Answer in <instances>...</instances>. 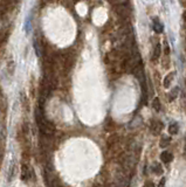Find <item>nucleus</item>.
<instances>
[{
	"mask_svg": "<svg viewBox=\"0 0 186 187\" xmlns=\"http://www.w3.org/2000/svg\"><path fill=\"white\" fill-rule=\"evenodd\" d=\"M48 1H51V0H48Z\"/></svg>",
	"mask_w": 186,
	"mask_h": 187,
	"instance_id": "f3484780",
	"label": "nucleus"
},
{
	"mask_svg": "<svg viewBox=\"0 0 186 187\" xmlns=\"http://www.w3.org/2000/svg\"><path fill=\"white\" fill-rule=\"evenodd\" d=\"M153 29H155V32H156V33H162V32H163V29H164L163 23L158 20V18L153 19Z\"/></svg>",
	"mask_w": 186,
	"mask_h": 187,
	"instance_id": "20e7f679",
	"label": "nucleus"
},
{
	"mask_svg": "<svg viewBox=\"0 0 186 187\" xmlns=\"http://www.w3.org/2000/svg\"><path fill=\"white\" fill-rule=\"evenodd\" d=\"M160 50H162V47H160V45L158 43V45L156 46V48H155V52H153V60H157V58L160 57Z\"/></svg>",
	"mask_w": 186,
	"mask_h": 187,
	"instance_id": "9d476101",
	"label": "nucleus"
},
{
	"mask_svg": "<svg viewBox=\"0 0 186 187\" xmlns=\"http://www.w3.org/2000/svg\"><path fill=\"white\" fill-rule=\"evenodd\" d=\"M162 129H163V123L159 121H155L151 125V131L153 132V134H159Z\"/></svg>",
	"mask_w": 186,
	"mask_h": 187,
	"instance_id": "7ed1b4c3",
	"label": "nucleus"
},
{
	"mask_svg": "<svg viewBox=\"0 0 186 187\" xmlns=\"http://www.w3.org/2000/svg\"><path fill=\"white\" fill-rule=\"evenodd\" d=\"M183 18H184V20H185V22H186V9L184 11V13H183Z\"/></svg>",
	"mask_w": 186,
	"mask_h": 187,
	"instance_id": "dca6fc26",
	"label": "nucleus"
},
{
	"mask_svg": "<svg viewBox=\"0 0 186 187\" xmlns=\"http://www.w3.org/2000/svg\"><path fill=\"white\" fill-rule=\"evenodd\" d=\"M21 179L23 181H28V180L34 179V171H33V168H31L26 164H22V166H21Z\"/></svg>",
	"mask_w": 186,
	"mask_h": 187,
	"instance_id": "f257e3e1",
	"label": "nucleus"
},
{
	"mask_svg": "<svg viewBox=\"0 0 186 187\" xmlns=\"http://www.w3.org/2000/svg\"><path fill=\"white\" fill-rule=\"evenodd\" d=\"M115 11H116V13L121 17V18H127L128 15H129V8L127 7V5L125 4H118V5H116L115 6Z\"/></svg>",
	"mask_w": 186,
	"mask_h": 187,
	"instance_id": "f03ea898",
	"label": "nucleus"
},
{
	"mask_svg": "<svg viewBox=\"0 0 186 187\" xmlns=\"http://www.w3.org/2000/svg\"><path fill=\"white\" fill-rule=\"evenodd\" d=\"M185 84H186V82H185Z\"/></svg>",
	"mask_w": 186,
	"mask_h": 187,
	"instance_id": "a211bd4d",
	"label": "nucleus"
},
{
	"mask_svg": "<svg viewBox=\"0 0 186 187\" xmlns=\"http://www.w3.org/2000/svg\"><path fill=\"white\" fill-rule=\"evenodd\" d=\"M152 107L155 108L156 111H160V101L158 97H155L152 101Z\"/></svg>",
	"mask_w": 186,
	"mask_h": 187,
	"instance_id": "1a4fd4ad",
	"label": "nucleus"
},
{
	"mask_svg": "<svg viewBox=\"0 0 186 187\" xmlns=\"http://www.w3.org/2000/svg\"><path fill=\"white\" fill-rule=\"evenodd\" d=\"M178 93H179V89L178 88H174L171 94H170V96H168V101H173L174 98H177V96H178Z\"/></svg>",
	"mask_w": 186,
	"mask_h": 187,
	"instance_id": "9b49d317",
	"label": "nucleus"
},
{
	"mask_svg": "<svg viewBox=\"0 0 186 187\" xmlns=\"http://www.w3.org/2000/svg\"><path fill=\"white\" fill-rule=\"evenodd\" d=\"M174 74H176V73H171V74L166 75V77H165V80H164V87H165V88H168V87H170V84H171V82H172V80H173Z\"/></svg>",
	"mask_w": 186,
	"mask_h": 187,
	"instance_id": "0eeeda50",
	"label": "nucleus"
},
{
	"mask_svg": "<svg viewBox=\"0 0 186 187\" xmlns=\"http://www.w3.org/2000/svg\"><path fill=\"white\" fill-rule=\"evenodd\" d=\"M170 143H171V138L170 137H163L162 140H160V143H159V146L164 149V148H166V146L170 145Z\"/></svg>",
	"mask_w": 186,
	"mask_h": 187,
	"instance_id": "6e6552de",
	"label": "nucleus"
},
{
	"mask_svg": "<svg viewBox=\"0 0 186 187\" xmlns=\"http://www.w3.org/2000/svg\"><path fill=\"white\" fill-rule=\"evenodd\" d=\"M168 132H170L171 134H176V133L178 132V125H177L176 123L171 124V125L168 126Z\"/></svg>",
	"mask_w": 186,
	"mask_h": 187,
	"instance_id": "f8f14e48",
	"label": "nucleus"
},
{
	"mask_svg": "<svg viewBox=\"0 0 186 187\" xmlns=\"http://www.w3.org/2000/svg\"><path fill=\"white\" fill-rule=\"evenodd\" d=\"M164 46H165V49H164V50H165V55L168 56V54H170V48H168V42H166V41L164 42Z\"/></svg>",
	"mask_w": 186,
	"mask_h": 187,
	"instance_id": "2eb2a0df",
	"label": "nucleus"
},
{
	"mask_svg": "<svg viewBox=\"0 0 186 187\" xmlns=\"http://www.w3.org/2000/svg\"><path fill=\"white\" fill-rule=\"evenodd\" d=\"M155 172H156L157 174L163 173V167L160 166V164H156V165H155Z\"/></svg>",
	"mask_w": 186,
	"mask_h": 187,
	"instance_id": "4468645a",
	"label": "nucleus"
},
{
	"mask_svg": "<svg viewBox=\"0 0 186 187\" xmlns=\"http://www.w3.org/2000/svg\"><path fill=\"white\" fill-rule=\"evenodd\" d=\"M160 159H162L164 163H168V161H171V160L173 159V154H172L171 152H168V151H164V152H162V154H160Z\"/></svg>",
	"mask_w": 186,
	"mask_h": 187,
	"instance_id": "39448f33",
	"label": "nucleus"
},
{
	"mask_svg": "<svg viewBox=\"0 0 186 187\" xmlns=\"http://www.w3.org/2000/svg\"><path fill=\"white\" fill-rule=\"evenodd\" d=\"M14 173H15V165H14V164H12V166L10 167V173H8V180H10V181L13 179Z\"/></svg>",
	"mask_w": 186,
	"mask_h": 187,
	"instance_id": "ddd939ff",
	"label": "nucleus"
},
{
	"mask_svg": "<svg viewBox=\"0 0 186 187\" xmlns=\"http://www.w3.org/2000/svg\"><path fill=\"white\" fill-rule=\"evenodd\" d=\"M14 70H15V62H14L13 60H11V61L7 63V73H8L10 76H13Z\"/></svg>",
	"mask_w": 186,
	"mask_h": 187,
	"instance_id": "423d86ee",
	"label": "nucleus"
}]
</instances>
